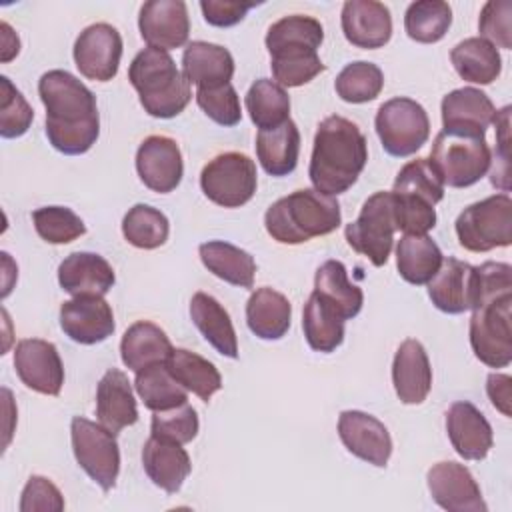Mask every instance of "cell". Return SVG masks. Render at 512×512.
I'll use <instances>...</instances> for the list:
<instances>
[{"instance_id": "6da1fadb", "label": "cell", "mask_w": 512, "mask_h": 512, "mask_svg": "<svg viewBox=\"0 0 512 512\" xmlns=\"http://www.w3.org/2000/svg\"><path fill=\"white\" fill-rule=\"evenodd\" d=\"M46 108V136L54 150L66 156L88 152L100 134L96 96L74 74L48 70L38 80Z\"/></svg>"}, {"instance_id": "7a4b0ae2", "label": "cell", "mask_w": 512, "mask_h": 512, "mask_svg": "<svg viewBox=\"0 0 512 512\" xmlns=\"http://www.w3.org/2000/svg\"><path fill=\"white\" fill-rule=\"evenodd\" d=\"M478 270V296L470 318V346L480 362L506 368L512 362V266L484 262Z\"/></svg>"}, {"instance_id": "3957f363", "label": "cell", "mask_w": 512, "mask_h": 512, "mask_svg": "<svg viewBox=\"0 0 512 512\" xmlns=\"http://www.w3.org/2000/svg\"><path fill=\"white\" fill-rule=\"evenodd\" d=\"M368 160L366 136L344 116H328L318 124L308 176L312 186L326 194L346 192Z\"/></svg>"}, {"instance_id": "277c9868", "label": "cell", "mask_w": 512, "mask_h": 512, "mask_svg": "<svg viewBox=\"0 0 512 512\" xmlns=\"http://www.w3.org/2000/svg\"><path fill=\"white\" fill-rule=\"evenodd\" d=\"M322 40L324 28L312 16L292 14L274 22L266 34L274 82L296 88L314 80L326 68L318 56Z\"/></svg>"}, {"instance_id": "5b68a950", "label": "cell", "mask_w": 512, "mask_h": 512, "mask_svg": "<svg viewBox=\"0 0 512 512\" xmlns=\"http://www.w3.org/2000/svg\"><path fill=\"white\" fill-rule=\"evenodd\" d=\"M342 222L340 204L316 188L296 190L276 200L264 216L266 232L280 244H302L334 232Z\"/></svg>"}, {"instance_id": "8992f818", "label": "cell", "mask_w": 512, "mask_h": 512, "mask_svg": "<svg viewBox=\"0 0 512 512\" xmlns=\"http://www.w3.org/2000/svg\"><path fill=\"white\" fill-rule=\"evenodd\" d=\"M128 80L140 96L144 112L154 118H174L190 102L192 90L186 76L166 50L144 48L128 68Z\"/></svg>"}, {"instance_id": "52a82bcc", "label": "cell", "mask_w": 512, "mask_h": 512, "mask_svg": "<svg viewBox=\"0 0 512 512\" xmlns=\"http://www.w3.org/2000/svg\"><path fill=\"white\" fill-rule=\"evenodd\" d=\"M428 162L440 182L450 188L476 184L488 172L492 162L486 132L442 128L432 142Z\"/></svg>"}, {"instance_id": "ba28073f", "label": "cell", "mask_w": 512, "mask_h": 512, "mask_svg": "<svg viewBox=\"0 0 512 512\" xmlns=\"http://www.w3.org/2000/svg\"><path fill=\"white\" fill-rule=\"evenodd\" d=\"M456 236L470 252H488L512 242V200L506 192L470 204L456 218Z\"/></svg>"}, {"instance_id": "9c48e42d", "label": "cell", "mask_w": 512, "mask_h": 512, "mask_svg": "<svg viewBox=\"0 0 512 512\" xmlns=\"http://www.w3.org/2000/svg\"><path fill=\"white\" fill-rule=\"evenodd\" d=\"M376 134L390 156H410L420 150L430 136L426 110L412 98L386 100L376 112Z\"/></svg>"}, {"instance_id": "30bf717a", "label": "cell", "mask_w": 512, "mask_h": 512, "mask_svg": "<svg viewBox=\"0 0 512 512\" xmlns=\"http://www.w3.org/2000/svg\"><path fill=\"white\" fill-rule=\"evenodd\" d=\"M396 232L392 192H376L364 204L354 222L344 230L346 242L374 266H384L392 252Z\"/></svg>"}, {"instance_id": "8fae6325", "label": "cell", "mask_w": 512, "mask_h": 512, "mask_svg": "<svg viewBox=\"0 0 512 512\" xmlns=\"http://www.w3.org/2000/svg\"><path fill=\"white\" fill-rule=\"evenodd\" d=\"M256 164L240 152L214 156L200 172V188L208 200L224 208L244 206L256 192Z\"/></svg>"}, {"instance_id": "7c38bea8", "label": "cell", "mask_w": 512, "mask_h": 512, "mask_svg": "<svg viewBox=\"0 0 512 512\" xmlns=\"http://www.w3.org/2000/svg\"><path fill=\"white\" fill-rule=\"evenodd\" d=\"M70 438L76 462L80 468L104 490H112L120 472V450L116 434L106 430L100 422L74 416L70 424Z\"/></svg>"}, {"instance_id": "4fadbf2b", "label": "cell", "mask_w": 512, "mask_h": 512, "mask_svg": "<svg viewBox=\"0 0 512 512\" xmlns=\"http://www.w3.org/2000/svg\"><path fill=\"white\" fill-rule=\"evenodd\" d=\"M122 58V36L106 22L90 24L74 42V62L88 80L108 82L118 74Z\"/></svg>"}, {"instance_id": "5bb4252c", "label": "cell", "mask_w": 512, "mask_h": 512, "mask_svg": "<svg viewBox=\"0 0 512 512\" xmlns=\"http://www.w3.org/2000/svg\"><path fill=\"white\" fill-rule=\"evenodd\" d=\"M14 368L24 386L46 396H58L64 366L56 346L40 338H24L14 348Z\"/></svg>"}, {"instance_id": "9a60e30c", "label": "cell", "mask_w": 512, "mask_h": 512, "mask_svg": "<svg viewBox=\"0 0 512 512\" xmlns=\"http://www.w3.org/2000/svg\"><path fill=\"white\" fill-rule=\"evenodd\" d=\"M426 480L434 502L448 512L488 510L478 482L464 464L452 460L438 462L428 470Z\"/></svg>"}, {"instance_id": "2e32d148", "label": "cell", "mask_w": 512, "mask_h": 512, "mask_svg": "<svg viewBox=\"0 0 512 512\" xmlns=\"http://www.w3.org/2000/svg\"><path fill=\"white\" fill-rule=\"evenodd\" d=\"M338 436L342 444L360 460L384 468L392 454V438L388 428L372 414L360 410H344L338 416Z\"/></svg>"}, {"instance_id": "e0dca14e", "label": "cell", "mask_w": 512, "mask_h": 512, "mask_svg": "<svg viewBox=\"0 0 512 512\" xmlns=\"http://www.w3.org/2000/svg\"><path fill=\"white\" fill-rule=\"evenodd\" d=\"M140 36L150 48L174 50L186 44L190 34V18L182 0H150L144 2L138 16Z\"/></svg>"}, {"instance_id": "ac0fdd59", "label": "cell", "mask_w": 512, "mask_h": 512, "mask_svg": "<svg viewBox=\"0 0 512 512\" xmlns=\"http://www.w3.org/2000/svg\"><path fill=\"white\" fill-rule=\"evenodd\" d=\"M136 172L146 188L158 194L176 190L184 174L182 152L168 136H148L136 152Z\"/></svg>"}, {"instance_id": "d6986e66", "label": "cell", "mask_w": 512, "mask_h": 512, "mask_svg": "<svg viewBox=\"0 0 512 512\" xmlns=\"http://www.w3.org/2000/svg\"><path fill=\"white\" fill-rule=\"evenodd\" d=\"M432 304L446 314H462L472 310L478 296L476 266L458 258H444L440 270L428 282Z\"/></svg>"}, {"instance_id": "ffe728a7", "label": "cell", "mask_w": 512, "mask_h": 512, "mask_svg": "<svg viewBox=\"0 0 512 512\" xmlns=\"http://www.w3.org/2000/svg\"><path fill=\"white\" fill-rule=\"evenodd\" d=\"M60 328L78 344H98L112 336L114 314L102 296H74L60 306Z\"/></svg>"}, {"instance_id": "44dd1931", "label": "cell", "mask_w": 512, "mask_h": 512, "mask_svg": "<svg viewBox=\"0 0 512 512\" xmlns=\"http://www.w3.org/2000/svg\"><path fill=\"white\" fill-rule=\"evenodd\" d=\"M342 32L346 40L364 50L382 48L392 36L388 6L376 0H348L342 6Z\"/></svg>"}, {"instance_id": "7402d4cb", "label": "cell", "mask_w": 512, "mask_h": 512, "mask_svg": "<svg viewBox=\"0 0 512 512\" xmlns=\"http://www.w3.org/2000/svg\"><path fill=\"white\" fill-rule=\"evenodd\" d=\"M446 432L452 448L464 460H484L492 448V426L472 402H454L446 412Z\"/></svg>"}, {"instance_id": "603a6c76", "label": "cell", "mask_w": 512, "mask_h": 512, "mask_svg": "<svg viewBox=\"0 0 512 512\" xmlns=\"http://www.w3.org/2000/svg\"><path fill=\"white\" fill-rule=\"evenodd\" d=\"M392 382L396 396L404 404H420L432 388V368L424 346L408 338L404 340L392 362Z\"/></svg>"}, {"instance_id": "cb8c5ba5", "label": "cell", "mask_w": 512, "mask_h": 512, "mask_svg": "<svg viewBox=\"0 0 512 512\" xmlns=\"http://www.w3.org/2000/svg\"><path fill=\"white\" fill-rule=\"evenodd\" d=\"M58 282L72 296H104L116 282L106 258L94 252H74L58 266Z\"/></svg>"}, {"instance_id": "d4e9b609", "label": "cell", "mask_w": 512, "mask_h": 512, "mask_svg": "<svg viewBox=\"0 0 512 512\" xmlns=\"http://www.w3.org/2000/svg\"><path fill=\"white\" fill-rule=\"evenodd\" d=\"M96 416L98 422L112 434L136 424L138 408L132 384L122 370L110 368L100 378L96 388Z\"/></svg>"}, {"instance_id": "484cf974", "label": "cell", "mask_w": 512, "mask_h": 512, "mask_svg": "<svg viewBox=\"0 0 512 512\" xmlns=\"http://www.w3.org/2000/svg\"><path fill=\"white\" fill-rule=\"evenodd\" d=\"M142 466L148 478L168 494H176L192 470L182 444L156 436H150L142 448Z\"/></svg>"}, {"instance_id": "4316f807", "label": "cell", "mask_w": 512, "mask_h": 512, "mask_svg": "<svg viewBox=\"0 0 512 512\" xmlns=\"http://www.w3.org/2000/svg\"><path fill=\"white\" fill-rule=\"evenodd\" d=\"M182 74L190 84L198 88H216L222 84H230L234 74V58L232 54L220 46L210 42H190L182 54Z\"/></svg>"}, {"instance_id": "83f0119b", "label": "cell", "mask_w": 512, "mask_h": 512, "mask_svg": "<svg viewBox=\"0 0 512 512\" xmlns=\"http://www.w3.org/2000/svg\"><path fill=\"white\" fill-rule=\"evenodd\" d=\"M172 350L174 348L166 332L148 320L134 322L124 332L120 342L122 362L126 368L134 372H140L156 364H166Z\"/></svg>"}, {"instance_id": "f1b7e54d", "label": "cell", "mask_w": 512, "mask_h": 512, "mask_svg": "<svg viewBox=\"0 0 512 512\" xmlns=\"http://www.w3.org/2000/svg\"><path fill=\"white\" fill-rule=\"evenodd\" d=\"M190 316L204 340L222 356L238 358V340L224 306L206 292H196L190 300Z\"/></svg>"}, {"instance_id": "f546056e", "label": "cell", "mask_w": 512, "mask_h": 512, "mask_svg": "<svg viewBox=\"0 0 512 512\" xmlns=\"http://www.w3.org/2000/svg\"><path fill=\"white\" fill-rule=\"evenodd\" d=\"M496 108L488 94L478 88H456L442 98V124L444 128H462L486 132L494 122Z\"/></svg>"}, {"instance_id": "4dcf8cb0", "label": "cell", "mask_w": 512, "mask_h": 512, "mask_svg": "<svg viewBox=\"0 0 512 512\" xmlns=\"http://www.w3.org/2000/svg\"><path fill=\"white\" fill-rule=\"evenodd\" d=\"M292 318V306L288 298L268 286L258 288L246 302V322L252 334L262 340H280Z\"/></svg>"}, {"instance_id": "1f68e13d", "label": "cell", "mask_w": 512, "mask_h": 512, "mask_svg": "<svg viewBox=\"0 0 512 512\" xmlns=\"http://www.w3.org/2000/svg\"><path fill=\"white\" fill-rule=\"evenodd\" d=\"M300 154V132L292 120L278 128L258 130L256 156L270 176H288L294 172Z\"/></svg>"}, {"instance_id": "d6a6232c", "label": "cell", "mask_w": 512, "mask_h": 512, "mask_svg": "<svg viewBox=\"0 0 512 512\" xmlns=\"http://www.w3.org/2000/svg\"><path fill=\"white\" fill-rule=\"evenodd\" d=\"M442 252L428 234H404L396 246V266L400 276L414 284H428L442 266Z\"/></svg>"}, {"instance_id": "836d02e7", "label": "cell", "mask_w": 512, "mask_h": 512, "mask_svg": "<svg viewBox=\"0 0 512 512\" xmlns=\"http://www.w3.org/2000/svg\"><path fill=\"white\" fill-rule=\"evenodd\" d=\"M202 264L212 272L216 278L240 286V288H252L254 286V272H256V262L254 258L224 240H210L200 244L198 248Z\"/></svg>"}, {"instance_id": "e575fe53", "label": "cell", "mask_w": 512, "mask_h": 512, "mask_svg": "<svg viewBox=\"0 0 512 512\" xmlns=\"http://www.w3.org/2000/svg\"><path fill=\"white\" fill-rule=\"evenodd\" d=\"M314 292L330 304L344 320L354 318L364 304L362 290L348 280L346 266L340 260H326L314 278Z\"/></svg>"}, {"instance_id": "d590c367", "label": "cell", "mask_w": 512, "mask_h": 512, "mask_svg": "<svg viewBox=\"0 0 512 512\" xmlns=\"http://www.w3.org/2000/svg\"><path fill=\"white\" fill-rule=\"evenodd\" d=\"M450 60L458 76L472 84H492L502 70L498 50L480 36L458 42L450 52Z\"/></svg>"}, {"instance_id": "8d00e7d4", "label": "cell", "mask_w": 512, "mask_h": 512, "mask_svg": "<svg viewBox=\"0 0 512 512\" xmlns=\"http://www.w3.org/2000/svg\"><path fill=\"white\" fill-rule=\"evenodd\" d=\"M166 368L182 388L196 394L202 402H208L222 388V376L216 366L186 348H174Z\"/></svg>"}, {"instance_id": "74e56055", "label": "cell", "mask_w": 512, "mask_h": 512, "mask_svg": "<svg viewBox=\"0 0 512 512\" xmlns=\"http://www.w3.org/2000/svg\"><path fill=\"white\" fill-rule=\"evenodd\" d=\"M344 318L316 292L310 294L302 312L306 342L316 352H334L344 340Z\"/></svg>"}, {"instance_id": "f35d334b", "label": "cell", "mask_w": 512, "mask_h": 512, "mask_svg": "<svg viewBox=\"0 0 512 512\" xmlns=\"http://www.w3.org/2000/svg\"><path fill=\"white\" fill-rule=\"evenodd\" d=\"M246 110L258 130H272L290 120V96L278 82L260 78L246 92Z\"/></svg>"}, {"instance_id": "ab89813d", "label": "cell", "mask_w": 512, "mask_h": 512, "mask_svg": "<svg viewBox=\"0 0 512 512\" xmlns=\"http://www.w3.org/2000/svg\"><path fill=\"white\" fill-rule=\"evenodd\" d=\"M134 388L144 406L154 412L170 410L188 402V390L172 378L166 364H156L136 372Z\"/></svg>"}, {"instance_id": "60d3db41", "label": "cell", "mask_w": 512, "mask_h": 512, "mask_svg": "<svg viewBox=\"0 0 512 512\" xmlns=\"http://www.w3.org/2000/svg\"><path fill=\"white\" fill-rule=\"evenodd\" d=\"M452 24V8L442 0L412 2L404 14L406 34L420 44H434L444 38Z\"/></svg>"}, {"instance_id": "b9f144b4", "label": "cell", "mask_w": 512, "mask_h": 512, "mask_svg": "<svg viewBox=\"0 0 512 512\" xmlns=\"http://www.w3.org/2000/svg\"><path fill=\"white\" fill-rule=\"evenodd\" d=\"M168 232V218L148 204H134L122 220V234L126 242L140 250L160 248L168 240Z\"/></svg>"}, {"instance_id": "7bdbcfd3", "label": "cell", "mask_w": 512, "mask_h": 512, "mask_svg": "<svg viewBox=\"0 0 512 512\" xmlns=\"http://www.w3.org/2000/svg\"><path fill=\"white\" fill-rule=\"evenodd\" d=\"M334 88L344 102L364 104L378 98V94L384 88V74L372 62H350L336 76Z\"/></svg>"}, {"instance_id": "ee69618b", "label": "cell", "mask_w": 512, "mask_h": 512, "mask_svg": "<svg viewBox=\"0 0 512 512\" xmlns=\"http://www.w3.org/2000/svg\"><path fill=\"white\" fill-rule=\"evenodd\" d=\"M32 222L48 244H68L86 232L82 218L66 206H42L32 212Z\"/></svg>"}, {"instance_id": "f6af8a7d", "label": "cell", "mask_w": 512, "mask_h": 512, "mask_svg": "<svg viewBox=\"0 0 512 512\" xmlns=\"http://www.w3.org/2000/svg\"><path fill=\"white\" fill-rule=\"evenodd\" d=\"M392 192L416 196L436 206L444 198V184L426 158H416L400 168Z\"/></svg>"}, {"instance_id": "bcb514c9", "label": "cell", "mask_w": 512, "mask_h": 512, "mask_svg": "<svg viewBox=\"0 0 512 512\" xmlns=\"http://www.w3.org/2000/svg\"><path fill=\"white\" fill-rule=\"evenodd\" d=\"M0 90V134L2 138H18L28 132L34 120V110L20 90L14 88L10 78L0 76Z\"/></svg>"}, {"instance_id": "7dc6e473", "label": "cell", "mask_w": 512, "mask_h": 512, "mask_svg": "<svg viewBox=\"0 0 512 512\" xmlns=\"http://www.w3.org/2000/svg\"><path fill=\"white\" fill-rule=\"evenodd\" d=\"M198 414L196 410L186 402L170 410H160L154 412L152 416V436L170 440L176 444H188L196 438L198 434Z\"/></svg>"}, {"instance_id": "c3c4849f", "label": "cell", "mask_w": 512, "mask_h": 512, "mask_svg": "<svg viewBox=\"0 0 512 512\" xmlns=\"http://www.w3.org/2000/svg\"><path fill=\"white\" fill-rule=\"evenodd\" d=\"M196 102L202 112L220 126H236L242 118L240 98L232 84H222L216 88H198Z\"/></svg>"}, {"instance_id": "681fc988", "label": "cell", "mask_w": 512, "mask_h": 512, "mask_svg": "<svg viewBox=\"0 0 512 512\" xmlns=\"http://www.w3.org/2000/svg\"><path fill=\"white\" fill-rule=\"evenodd\" d=\"M510 14L512 2L510 0H490L484 4L478 20L480 38L490 42L494 48H512V32H510Z\"/></svg>"}, {"instance_id": "f907efd6", "label": "cell", "mask_w": 512, "mask_h": 512, "mask_svg": "<svg viewBox=\"0 0 512 512\" xmlns=\"http://www.w3.org/2000/svg\"><path fill=\"white\" fill-rule=\"evenodd\" d=\"M36 510H64V498L60 490L44 476H30L20 498V512H36Z\"/></svg>"}, {"instance_id": "816d5d0a", "label": "cell", "mask_w": 512, "mask_h": 512, "mask_svg": "<svg viewBox=\"0 0 512 512\" xmlns=\"http://www.w3.org/2000/svg\"><path fill=\"white\" fill-rule=\"evenodd\" d=\"M256 2H230V0H202L200 10L204 14V20L210 26L228 28L244 20L246 12L254 8Z\"/></svg>"}, {"instance_id": "f5cc1de1", "label": "cell", "mask_w": 512, "mask_h": 512, "mask_svg": "<svg viewBox=\"0 0 512 512\" xmlns=\"http://www.w3.org/2000/svg\"><path fill=\"white\" fill-rule=\"evenodd\" d=\"M510 382L512 378L508 374H496L492 372L488 376V384H486V392L490 396V402L494 404L496 410H500L504 416H510V402H512V392H510Z\"/></svg>"}, {"instance_id": "db71d44e", "label": "cell", "mask_w": 512, "mask_h": 512, "mask_svg": "<svg viewBox=\"0 0 512 512\" xmlns=\"http://www.w3.org/2000/svg\"><path fill=\"white\" fill-rule=\"evenodd\" d=\"M0 28H2V62H8L18 54L20 40L6 22H2Z\"/></svg>"}]
</instances>
